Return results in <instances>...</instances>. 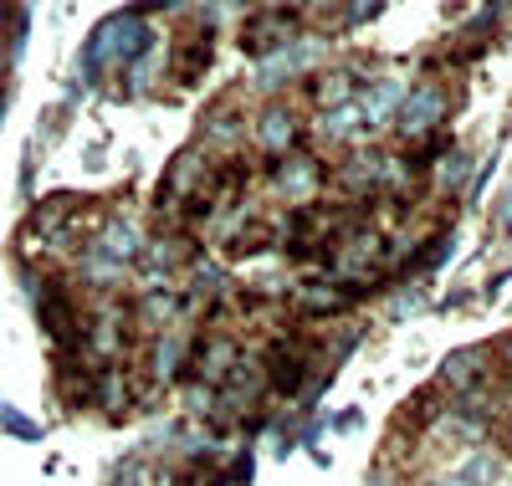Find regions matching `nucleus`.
<instances>
[{
	"mask_svg": "<svg viewBox=\"0 0 512 486\" xmlns=\"http://www.w3.org/2000/svg\"><path fill=\"white\" fill-rule=\"evenodd\" d=\"M205 62H210V31H200V26H190L185 36H180V47H175V72L180 82H195L200 72H205Z\"/></svg>",
	"mask_w": 512,
	"mask_h": 486,
	"instance_id": "3",
	"label": "nucleus"
},
{
	"mask_svg": "<svg viewBox=\"0 0 512 486\" xmlns=\"http://www.w3.org/2000/svg\"><path fill=\"white\" fill-rule=\"evenodd\" d=\"M267 241H272V226H267V220H251V226H236V231H231L226 256H256Z\"/></svg>",
	"mask_w": 512,
	"mask_h": 486,
	"instance_id": "4",
	"label": "nucleus"
},
{
	"mask_svg": "<svg viewBox=\"0 0 512 486\" xmlns=\"http://www.w3.org/2000/svg\"><path fill=\"white\" fill-rule=\"evenodd\" d=\"M292 31H297V21H292L287 11H262V16H251V21H246L241 47H246V52H256V57H267L272 47L292 41Z\"/></svg>",
	"mask_w": 512,
	"mask_h": 486,
	"instance_id": "2",
	"label": "nucleus"
},
{
	"mask_svg": "<svg viewBox=\"0 0 512 486\" xmlns=\"http://www.w3.org/2000/svg\"><path fill=\"white\" fill-rule=\"evenodd\" d=\"M308 364H313V348L303 338H297V343H277L267 353V384L277 394H297V389H303V379H308Z\"/></svg>",
	"mask_w": 512,
	"mask_h": 486,
	"instance_id": "1",
	"label": "nucleus"
}]
</instances>
